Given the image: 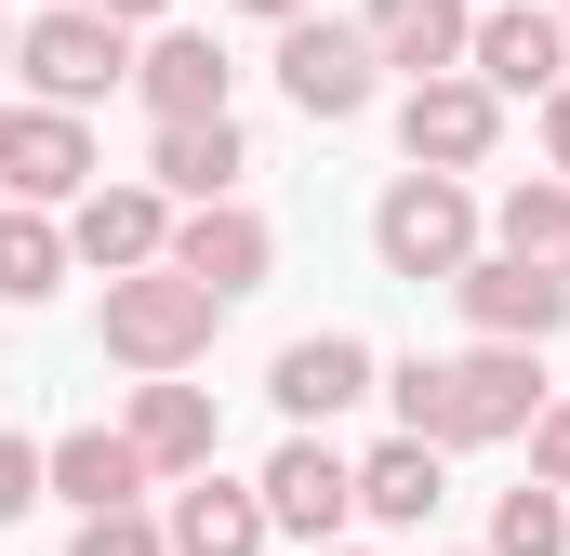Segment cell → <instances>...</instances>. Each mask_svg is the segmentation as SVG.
Masks as SVG:
<instances>
[{"label":"cell","instance_id":"obj_32","mask_svg":"<svg viewBox=\"0 0 570 556\" xmlns=\"http://www.w3.org/2000/svg\"><path fill=\"white\" fill-rule=\"evenodd\" d=\"M0 53H13V40H0Z\"/></svg>","mask_w":570,"mask_h":556},{"label":"cell","instance_id":"obj_1","mask_svg":"<svg viewBox=\"0 0 570 556\" xmlns=\"http://www.w3.org/2000/svg\"><path fill=\"white\" fill-rule=\"evenodd\" d=\"M213 318H226V305L173 266V252L107 278V358H120V371H186V358L213 345Z\"/></svg>","mask_w":570,"mask_h":556},{"label":"cell","instance_id":"obj_26","mask_svg":"<svg viewBox=\"0 0 570 556\" xmlns=\"http://www.w3.org/2000/svg\"><path fill=\"white\" fill-rule=\"evenodd\" d=\"M518 437H531V477H558V490H570V398H544Z\"/></svg>","mask_w":570,"mask_h":556},{"label":"cell","instance_id":"obj_8","mask_svg":"<svg viewBox=\"0 0 570 556\" xmlns=\"http://www.w3.org/2000/svg\"><path fill=\"white\" fill-rule=\"evenodd\" d=\"M0 186L13 199H80L94 186V133H80V107H0Z\"/></svg>","mask_w":570,"mask_h":556},{"label":"cell","instance_id":"obj_21","mask_svg":"<svg viewBox=\"0 0 570 556\" xmlns=\"http://www.w3.org/2000/svg\"><path fill=\"white\" fill-rule=\"evenodd\" d=\"M491 252L570 278V172H531V186H504V199H491Z\"/></svg>","mask_w":570,"mask_h":556},{"label":"cell","instance_id":"obj_2","mask_svg":"<svg viewBox=\"0 0 570 556\" xmlns=\"http://www.w3.org/2000/svg\"><path fill=\"white\" fill-rule=\"evenodd\" d=\"M13 67H27L40 107H94V93L134 80V27L94 13V0H67V13H27V27H13Z\"/></svg>","mask_w":570,"mask_h":556},{"label":"cell","instance_id":"obj_15","mask_svg":"<svg viewBox=\"0 0 570 556\" xmlns=\"http://www.w3.org/2000/svg\"><path fill=\"white\" fill-rule=\"evenodd\" d=\"M146 172H159V199H239V172H253V133H239L226 107H213V120H159Z\"/></svg>","mask_w":570,"mask_h":556},{"label":"cell","instance_id":"obj_7","mask_svg":"<svg viewBox=\"0 0 570 556\" xmlns=\"http://www.w3.org/2000/svg\"><path fill=\"white\" fill-rule=\"evenodd\" d=\"M531 411H544V345H491V331H478V345L451 358V450H464V437H518Z\"/></svg>","mask_w":570,"mask_h":556},{"label":"cell","instance_id":"obj_33","mask_svg":"<svg viewBox=\"0 0 570 556\" xmlns=\"http://www.w3.org/2000/svg\"><path fill=\"white\" fill-rule=\"evenodd\" d=\"M558 27H570V13H558Z\"/></svg>","mask_w":570,"mask_h":556},{"label":"cell","instance_id":"obj_19","mask_svg":"<svg viewBox=\"0 0 570 556\" xmlns=\"http://www.w3.org/2000/svg\"><path fill=\"white\" fill-rule=\"evenodd\" d=\"M438 504H451V477H438V437H385V450L358 464V517H385V530H425Z\"/></svg>","mask_w":570,"mask_h":556},{"label":"cell","instance_id":"obj_30","mask_svg":"<svg viewBox=\"0 0 570 556\" xmlns=\"http://www.w3.org/2000/svg\"><path fill=\"white\" fill-rule=\"evenodd\" d=\"M239 13H266V27H279V13H318V0H239Z\"/></svg>","mask_w":570,"mask_h":556},{"label":"cell","instance_id":"obj_14","mask_svg":"<svg viewBox=\"0 0 570 556\" xmlns=\"http://www.w3.org/2000/svg\"><path fill=\"white\" fill-rule=\"evenodd\" d=\"M146 490V450H134V424L107 437V424H80V437H53L40 450V504H80V517H107V504H134Z\"/></svg>","mask_w":570,"mask_h":556},{"label":"cell","instance_id":"obj_24","mask_svg":"<svg viewBox=\"0 0 570 556\" xmlns=\"http://www.w3.org/2000/svg\"><path fill=\"white\" fill-rule=\"evenodd\" d=\"M491 556H570V504H558V477L504 490V517H491Z\"/></svg>","mask_w":570,"mask_h":556},{"label":"cell","instance_id":"obj_25","mask_svg":"<svg viewBox=\"0 0 570 556\" xmlns=\"http://www.w3.org/2000/svg\"><path fill=\"white\" fill-rule=\"evenodd\" d=\"M67 556H173V544H159V517L107 504V517H80V544H67Z\"/></svg>","mask_w":570,"mask_h":556},{"label":"cell","instance_id":"obj_23","mask_svg":"<svg viewBox=\"0 0 570 556\" xmlns=\"http://www.w3.org/2000/svg\"><path fill=\"white\" fill-rule=\"evenodd\" d=\"M372 398L399 411V437H438V450H451V358H399V371H372Z\"/></svg>","mask_w":570,"mask_h":556},{"label":"cell","instance_id":"obj_29","mask_svg":"<svg viewBox=\"0 0 570 556\" xmlns=\"http://www.w3.org/2000/svg\"><path fill=\"white\" fill-rule=\"evenodd\" d=\"M94 13H120V27H146V13H173V0H94Z\"/></svg>","mask_w":570,"mask_h":556},{"label":"cell","instance_id":"obj_13","mask_svg":"<svg viewBox=\"0 0 570 556\" xmlns=\"http://www.w3.org/2000/svg\"><path fill=\"white\" fill-rule=\"evenodd\" d=\"M372 371H385V358H372L358 331H305V345H279V371H266V385H279L292 424H332V411H358V398H372Z\"/></svg>","mask_w":570,"mask_h":556},{"label":"cell","instance_id":"obj_5","mask_svg":"<svg viewBox=\"0 0 570 556\" xmlns=\"http://www.w3.org/2000/svg\"><path fill=\"white\" fill-rule=\"evenodd\" d=\"M491 133H504V93H491L478 67H438V80H412V93H399V146H412L425 172H478V159H491Z\"/></svg>","mask_w":570,"mask_h":556},{"label":"cell","instance_id":"obj_28","mask_svg":"<svg viewBox=\"0 0 570 556\" xmlns=\"http://www.w3.org/2000/svg\"><path fill=\"white\" fill-rule=\"evenodd\" d=\"M544 172H570V80L544 93Z\"/></svg>","mask_w":570,"mask_h":556},{"label":"cell","instance_id":"obj_9","mask_svg":"<svg viewBox=\"0 0 570 556\" xmlns=\"http://www.w3.org/2000/svg\"><path fill=\"white\" fill-rule=\"evenodd\" d=\"M451 291H464V318H478L491 345H544V331L570 318V278L518 266V252H464V266H451Z\"/></svg>","mask_w":570,"mask_h":556},{"label":"cell","instance_id":"obj_18","mask_svg":"<svg viewBox=\"0 0 570 556\" xmlns=\"http://www.w3.org/2000/svg\"><path fill=\"white\" fill-rule=\"evenodd\" d=\"M213 437H226V424H213L199 385H173V371H146V385H134V450H146V477H199Z\"/></svg>","mask_w":570,"mask_h":556},{"label":"cell","instance_id":"obj_11","mask_svg":"<svg viewBox=\"0 0 570 556\" xmlns=\"http://www.w3.org/2000/svg\"><path fill=\"white\" fill-rule=\"evenodd\" d=\"M464 67H478L491 93H558V80H570V27L531 13V0H504V13L464 27Z\"/></svg>","mask_w":570,"mask_h":556},{"label":"cell","instance_id":"obj_12","mask_svg":"<svg viewBox=\"0 0 570 556\" xmlns=\"http://www.w3.org/2000/svg\"><path fill=\"white\" fill-rule=\"evenodd\" d=\"M67 252H80V266H159V252H173V199H159V186H80V212H67Z\"/></svg>","mask_w":570,"mask_h":556},{"label":"cell","instance_id":"obj_27","mask_svg":"<svg viewBox=\"0 0 570 556\" xmlns=\"http://www.w3.org/2000/svg\"><path fill=\"white\" fill-rule=\"evenodd\" d=\"M27 504H40V450H27V437H13V424H0V530H13V517H27Z\"/></svg>","mask_w":570,"mask_h":556},{"label":"cell","instance_id":"obj_6","mask_svg":"<svg viewBox=\"0 0 570 556\" xmlns=\"http://www.w3.org/2000/svg\"><path fill=\"white\" fill-rule=\"evenodd\" d=\"M253 490H266V530H292V544H345V517H358V464H345L318 424H292V450Z\"/></svg>","mask_w":570,"mask_h":556},{"label":"cell","instance_id":"obj_17","mask_svg":"<svg viewBox=\"0 0 570 556\" xmlns=\"http://www.w3.org/2000/svg\"><path fill=\"white\" fill-rule=\"evenodd\" d=\"M226 80H239V67H226V53H213L199 27H159V40L134 53V93H146V120H213V107H226Z\"/></svg>","mask_w":570,"mask_h":556},{"label":"cell","instance_id":"obj_4","mask_svg":"<svg viewBox=\"0 0 570 556\" xmlns=\"http://www.w3.org/2000/svg\"><path fill=\"white\" fill-rule=\"evenodd\" d=\"M372 80H385L372 27H332V13H279V93L305 107V120H358V107H372Z\"/></svg>","mask_w":570,"mask_h":556},{"label":"cell","instance_id":"obj_16","mask_svg":"<svg viewBox=\"0 0 570 556\" xmlns=\"http://www.w3.org/2000/svg\"><path fill=\"white\" fill-rule=\"evenodd\" d=\"M159 544L173 556H266V490H239V477H186L173 490V517H159Z\"/></svg>","mask_w":570,"mask_h":556},{"label":"cell","instance_id":"obj_22","mask_svg":"<svg viewBox=\"0 0 570 556\" xmlns=\"http://www.w3.org/2000/svg\"><path fill=\"white\" fill-rule=\"evenodd\" d=\"M53 278H67V226H53L40 199H13V212H0V305H40Z\"/></svg>","mask_w":570,"mask_h":556},{"label":"cell","instance_id":"obj_3","mask_svg":"<svg viewBox=\"0 0 570 556\" xmlns=\"http://www.w3.org/2000/svg\"><path fill=\"white\" fill-rule=\"evenodd\" d=\"M372 252H385L399 278H451L464 252H478V199H464V172H425V159H412V172L372 199Z\"/></svg>","mask_w":570,"mask_h":556},{"label":"cell","instance_id":"obj_20","mask_svg":"<svg viewBox=\"0 0 570 556\" xmlns=\"http://www.w3.org/2000/svg\"><path fill=\"white\" fill-rule=\"evenodd\" d=\"M358 27H372V53H385V67L438 80V67H464V27H478V13H464V0H372Z\"/></svg>","mask_w":570,"mask_h":556},{"label":"cell","instance_id":"obj_31","mask_svg":"<svg viewBox=\"0 0 570 556\" xmlns=\"http://www.w3.org/2000/svg\"><path fill=\"white\" fill-rule=\"evenodd\" d=\"M305 556H358V544H305Z\"/></svg>","mask_w":570,"mask_h":556},{"label":"cell","instance_id":"obj_10","mask_svg":"<svg viewBox=\"0 0 570 556\" xmlns=\"http://www.w3.org/2000/svg\"><path fill=\"white\" fill-rule=\"evenodd\" d=\"M173 266L199 278L213 305H239L253 278L279 266V239H266V212H239V199H186V226H173Z\"/></svg>","mask_w":570,"mask_h":556}]
</instances>
